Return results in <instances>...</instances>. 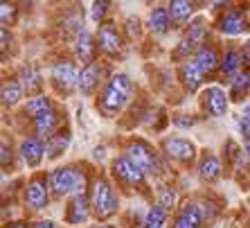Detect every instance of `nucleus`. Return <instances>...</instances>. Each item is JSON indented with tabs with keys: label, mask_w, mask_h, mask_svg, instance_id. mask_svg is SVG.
I'll use <instances>...</instances> for the list:
<instances>
[{
	"label": "nucleus",
	"mask_w": 250,
	"mask_h": 228,
	"mask_svg": "<svg viewBox=\"0 0 250 228\" xmlns=\"http://www.w3.org/2000/svg\"><path fill=\"white\" fill-rule=\"evenodd\" d=\"M47 109H52V102L47 100V97H32L27 102V106H25V113L36 117V115H41V113H45Z\"/></svg>",
	"instance_id": "28"
},
{
	"label": "nucleus",
	"mask_w": 250,
	"mask_h": 228,
	"mask_svg": "<svg viewBox=\"0 0 250 228\" xmlns=\"http://www.w3.org/2000/svg\"><path fill=\"white\" fill-rule=\"evenodd\" d=\"M23 97V88L16 79H9V82L2 86V104L5 106H14L18 100Z\"/></svg>",
	"instance_id": "27"
},
{
	"label": "nucleus",
	"mask_w": 250,
	"mask_h": 228,
	"mask_svg": "<svg viewBox=\"0 0 250 228\" xmlns=\"http://www.w3.org/2000/svg\"><path fill=\"white\" fill-rule=\"evenodd\" d=\"M9 160H12V154H9V149H7V142H2V165L7 167Z\"/></svg>",
	"instance_id": "35"
},
{
	"label": "nucleus",
	"mask_w": 250,
	"mask_h": 228,
	"mask_svg": "<svg viewBox=\"0 0 250 228\" xmlns=\"http://www.w3.org/2000/svg\"><path fill=\"white\" fill-rule=\"evenodd\" d=\"M57 127H59V113L54 109H47L45 113L34 117V131L39 134V138H52L57 134Z\"/></svg>",
	"instance_id": "12"
},
{
	"label": "nucleus",
	"mask_w": 250,
	"mask_h": 228,
	"mask_svg": "<svg viewBox=\"0 0 250 228\" xmlns=\"http://www.w3.org/2000/svg\"><path fill=\"white\" fill-rule=\"evenodd\" d=\"M126 156L131 158V163L138 167L142 174H158V170H160V165H158V158L156 154H153V149L146 142L142 140H135L131 142V145L126 147Z\"/></svg>",
	"instance_id": "4"
},
{
	"label": "nucleus",
	"mask_w": 250,
	"mask_h": 228,
	"mask_svg": "<svg viewBox=\"0 0 250 228\" xmlns=\"http://www.w3.org/2000/svg\"><path fill=\"white\" fill-rule=\"evenodd\" d=\"M203 109L209 113V115H214V117L223 115V113L228 111V97H226V93H223L219 86L208 88V91L203 93Z\"/></svg>",
	"instance_id": "10"
},
{
	"label": "nucleus",
	"mask_w": 250,
	"mask_h": 228,
	"mask_svg": "<svg viewBox=\"0 0 250 228\" xmlns=\"http://www.w3.org/2000/svg\"><path fill=\"white\" fill-rule=\"evenodd\" d=\"M167 9H169L171 21H178V23H183V21H187V18L192 16V2H185V0H174V2H169Z\"/></svg>",
	"instance_id": "25"
},
{
	"label": "nucleus",
	"mask_w": 250,
	"mask_h": 228,
	"mask_svg": "<svg viewBox=\"0 0 250 228\" xmlns=\"http://www.w3.org/2000/svg\"><path fill=\"white\" fill-rule=\"evenodd\" d=\"M163 224H165V208H160V205H153L151 210L146 212L145 228H163Z\"/></svg>",
	"instance_id": "29"
},
{
	"label": "nucleus",
	"mask_w": 250,
	"mask_h": 228,
	"mask_svg": "<svg viewBox=\"0 0 250 228\" xmlns=\"http://www.w3.org/2000/svg\"><path fill=\"white\" fill-rule=\"evenodd\" d=\"M99 77H102V66L99 64H90L86 66L79 75V91L83 95H90L95 91V86L99 84Z\"/></svg>",
	"instance_id": "17"
},
{
	"label": "nucleus",
	"mask_w": 250,
	"mask_h": 228,
	"mask_svg": "<svg viewBox=\"0 0 250 228\" xmlns=\"http://www.w3.org/2000/svg\"><path fill=\"white\" fill-rule=\"evenodd\" d=\"M97 41H99V50L106 54H117L122 47V36L117 32V27L113 23H104L97 32Z\"/></svg>",
	"instance_id": "8"
},
{
	"label": "nucleus",
	"mask_w": 250,
	"mask_h": 228,
	"mask_svg": "<svg viewBox=\"0 0 250 228\" xmlns=\"http://www.w3.org/2000/svg\"><path fill=\"white\" fill-rule=\"evenodd\" d=\"M241 115H244L246 120H250V102H248V104L244 106V111H241Z\"/></svg>",
	"instance_id": "38"
},
{
	"label": "nucleus",
	"mask_w": 250,
	"mask_h": 228,
	"mask_svg": "<svg viewBox=\"0 0 250 228\" xmlns=\"http://www.w3.org/2000/svg\"><path fill=\"white\" fill-rule=\"evenodd\" d=\"M106 9H108V2H93V5H90V18L97 23L99 18L106 14Z\"/></svg>",
	"instance_id": "32"
},
{
	"label": "nucleus",
	"mask_w": 250,
	"mask_h": 228,
	"mask_svg": "<svg viewBox=\"0 0 250 228\" xmlns=\"http://www.w3.org/2000/svg\"><path fill=\"white\" fill-rule=\"evenodd\" d=\"M70 145V134H68V129H61V131H57V134L52 136V138H50V140H47V156L50 158H57L59 154L63 152L65 147Z\"/></svg>",
	"instance_id": "23"
},
{
	"label": "nucleus",
	"mask_w": 250,
	"mask_h": 228,
	"mask_svg": "<svg viewBox=\"0 0 250 228\" xmlns=\"http://www.w3.org/2000/svg\"><path fill=\"white\" fill-rule=\"evenodd\" d=\"M244 27H246V21H244V16H241L239 12H228L226 16L219 21V29H221L223 34H228V36L241 34Z\"/></svg>",
	"instance_id": "20"
},
{
	"label": "nucleus",
	"mask_w": 250,
	"mask_h": 228,
	"mask_svg": "<svg viewBox=\"0 0 250 228\" xmlns=\"http://www.w3.org/2000/svg\"><path fill=\"white\" fill-rule=\"evenodd\" d=\"M88 217H90V204H88L86 194H75L68 205V215H65L68 224H83L88 222Z\"/></svg>",
	"instance_id": "14"
},
{
	"label": "nucleus",
	"mask_w": 250,
	"mask_h": 228,
	"mask_svg": "<svg viewBox=\"0 0 250 228\" xmlns=\"http://www.w3.org/2000/svg\"><path fill=\"white\" fill-rule=\"evenodd\" d=\"M52 82L57 86L59 93H72L75 88H79V72H77L72 61H57L52 66Z\"/></svg>",
	"instance_id": "5"
},
{
	"label": "nucleus",
	"mask_w": 250,
	"mask_h": 228,
	"mask_svg": "<svg viewBox=\"0 0 250 228\" xmlns=\"http://www.w3.org/2000/svg\"><path fill=\"white\" fill-rule=\"evenodd\" d=\"M244 59H246V64H250V41L244 46Z\"/></svg>",
	"instance_id": "36"
},
{
	"label": "nucleus",
	"mask_w": 250,
	"mask_h": 228,
	"mask_svg": "<svg viewBox=\"0 0 250 228\" xmlns=\"http://www.w3.org/2000/svg\"><path fill=\"white\" fill-rule=\"evenodd\" d=\"M176 204V192L174 190H171V187H165L163 192H160V208H165V210H169V208H171V205Z\"/></svg>",
	"instance_id": "31"
},
{
	"label": "nucleus",
	"mask_w": 250,
	"mask_h": 228,
	"mask_svg": "<svg viewBox=\"0 0 250 228\" xmlns=\"http://www.w3.org/2000/svg\"><path fill=\"white\" fill-rule=\"evenodd\" d=\"M95 228H113V226H95Z\"/></svg>",
	"instance_id": "41"
},
{
	"label": "nucleus",
	"mask_w": 250,
	"mask_h": 228,
	"mask_svg": "<svg viewBox=\"0 0 250 228\" xmlns=\"http://www.w3.org/2000/svg\"><path fill=\"white\" fill-rule=\"evenodd\" d=\"M9 228H29V226H27V224H23V222H21V224H12V226H9Z\"/></svg>",
	"instance_id": "39"
},
{
	"label": "nucleus",
	"mask_w": 250,
	"mask_h": 228,
	"mask_svg": "<svg viewBox=\"0 0 250 228\" xmlns=\"http://www.w3.org/2000/svg\"><path fill=\"white\" fill-rule=\"evenodd\" d=\"M241 54L237 52V50H228L226 54H223V61H221V70H223V75H228V77H237L239 75V66H241Z\"/></svg>",
	"instance_id": "26"
},
{
	"label": "nucleus",
	"mask_w": 250,
	"mask_h": 228,
	"mask_svg": "<svg viewBox=\"0 0 250 228\" xmlns=\"http://www.w3.org/2000/svg\"><path fill=\"white\" fill-rule=\"evenodd\" d=\"M47 181H50V187H52V192L57 197H65L70 192L83 194L86 176H83V172L75 170V167H57Z\"/></svg>",
	"instance_id": "2"
},
{
	"label": "nucleus",
	"mask_w": 250,
	"mask_h": 228,
	"mask_svg": "<svg viewBox=\"0 0 250 228\" xmlns=\"http://www.w3.org/2000/svg\"><path fill=\"white\" fill-rule=\"evenodd\" d=\"M113 176L124 185H140L142 179H145V174L131 163L128 156H120L113 160Z\"/></svg>",
	"instance_id": "6"
},
{
	"label": "nucleus",
	"mask_w": 250,
	"mask_h": 228,
	"mask_svg": "<svg viewBox=\"0 0 250 228\" xmlns=\"http://www.w3.org/2000/svg\"><path fill=\"white\" fill-rule=\"evenodd\" d=\"M178 77H181L183 86H185L189 93H194V91L201 86V82H203V70L198 68L196 61H187V64H183L181 68H178Z\"/></svg>",
	"instance_id": "15"
},
{
	"label": "nucleus",
	"mask_w": 250,
	"mask_h": 228,
	"mask_svg": "<svg viewBox=\"0 0 250 228\" xmlns=\"http://www.w3.org/2000/svg\"><path fill=\"white\" fill-rule=\"evenodd\" d=\"M34 228H57V226H54L52 222H39Z\"/></svg>",
	"instance_id": "37"
},
{
	"label": "nucleus",
	"mask_w": 250,
	"mask_h": 228,
	"mask_svg": "<svg viewBox=\"0 0 250 228\" xmlns=\"http://www.w3.org/2000/svg\"><path fill=\"white\" fill-rule=\"evenodd\" d=\"M246 152H248V156H250V140L246 142Z\"/></svg>",
	"instance_id": "40"
},
{
	"label": "nucleus",
	"mask_w": 250,
	"mask_h": 228,
	"mask_svg": "<svg viewBox=\"0 0 250 228\" xmlns=\"http://www.w3.org/2000/svg\"><path fill=\"white\" fill-rule=\"evenodd\" d=\"M90 205L95 208V215H97L99 219H108L111 215H115V210H117V197H115V192H113V187L108 185V181L99 179V181L95 183V187H93V201H90Z\"/></svg>",
	"instance_id": "3"
},
{
	"label": "nucleus",
	"mask_w": 250,
	"mask_h": 228,
	"mask_svg": "<svg viewBox=\"0 0 250 228\" xmlns=\"http://www.w3.org/2000/svg\"><path fill=\"white\" fill-rule=\"evenodd\" d=\"M163 149L167 156L176 158V160H189L194 156V145L185 138H167L163 142Z\"/></svg>",
	"instance_id": "13"
},
{
	"label": "nucleus",
	"mask_w": 250,
	"mask_h": 228,
	"mask_svg": "<svg viewBox=\"0 0 250 228\" xmlns=\"http://www.w3.org/2000/svg\"><path fill=\"white\" fill-rule=\"evenodd\" d=\"M25 199L27 204L34 208V210H41L47 204V187H45V179L43 176H34L27 185V192H25Z\"/></svg>",
	"instance_id": "11"
},
{
	"label": "nucleus",
	"mask_w": 250,
	"mask_h": 228,
	"mask_svg": "<svg viewBox=\"0 0 250 228\" xmlns=\"http://www.w3.org/2000/svg\"><path fill=\"white\" fill-rule=\"evenodd\" d=\"M171 228H203V208L198 204H185L178 210Z\"/></svg>",
	"instance_id": "7"
},
{
	"label": "nucleus",
	"mask_w": 250,
	"mask_h": 228,
	"mask_svg": "<svg viewBox=\"0 0 250 228\" xmlns=\"http://www.w3.org/2000/svg\"><path fill=\"white\" fill-rule=\"evenodd\" d=\"M198 64V68L203 70V75L208 72V75H212V72L216 70V66H219V57H216V52L212 50V47H201L196 52V59H194Z\"/></svg>",
	"instance_id": "22"
},
{
	"label": "nucleus",
	"mask_w": 250,
	"mask_h": 228,
	"mask_svg": "<svg viewBox=\"0 0 250 228\" xmlns=\"http://www.w3.org/2000/svg\"><path fill=\"white\" fill-rule=\"evenodd\" d=\"M205 41V23L198 18L189 25L185 39L181 41V47H178V54H189V52H198L201 50V43Z\"/></svg>",
	"instance_id": "9"
},
{
	"label": "nucleus",
	"mask_w": 250,
	"mask_h": 228,
	"mask_svg": "<svg viewBox=\"0 0 250 228\" xmlns=\"http://www.w3.org/2000/svg\"><path fill=\"white\" fill-rule=\"evenodd\" d=\"M43 152H45V149H43L41 140H36V138H25V140L21 142V154H23L25 163H27L29 167H36V165L41 163Z\"/></svg>",
	"instance_id": "18"
},
{
	"label": "nucleus",
	"mask_w": 250,
	"mask_h": 228,
	"mask_svg": "<svg viewBox=\"0 0 250 228\" xmlns=\"http://www.w3.org/2000/svg\"><path fill=\"white\" fill-rule=\"evenodd\" d=\"M237 122H239V129H241V131H244V134L250 138V120H246L244 115H239V117H237Z\"/></svg>",
	"instance_id": "34"
},
{
	"label": "nucleus",
	"mask_w": 250,
	"mask_h": 228,
	"mask_svg": "<svg viewBox=\"0 0 250 228\" xmlns=\"http://www.w3.org/2000/svg\"><path fill=\"white\" fill-rule=\"evenodd\" d=\"M25 84H27V93H36L39 88H41V77H39V72L34 70V68H27L25 70Z\"/></svg>",
	"instance_id": "30"
},
{
	"label": "nucleus",
	"mask_w": 250,
	"mask_h": 228,
	"mask_svg": "<svg viewBox=\"0 0 250 228\" xmlns=\"http://www.w3.org/2000/svg\"><path fill=\"white\" fill-rule=\"evenodd\" d=\"M198 176H201L203 181H216V179L221 176V165H219V160H216L214 156L205 154V156L201 158V165H198Z\"/></svg>",
	"instance_id": "21"
},
{
	"label": "nucleus",
	"mask_w": 250,
	"mask_h": 228,
	"mask_svg": "<svg viewBox=\"0 0 250 228\" xmlns=\"http://www.w3.org/2000/svg\"><path fill=\"white\" fill-rule=\"evenodd\" d=\"M171 27V16H169L167 7H156L149 16V29L153 34H165L167 29Z\"/></svg>",
	"instance_id": "19"
},
{
	"label": "nucleus",
	"mask_w": 250,
	"mask_h": 228,
	"mask_svg": "<svg viewBox=\"0 0 250 228\" xmlns=\"http://www.w3.org/2000/svg\"><path fill=\"white\" fill-rule=\"evenodd\" d=\"M248 91H250V75L248 72H239L237 77L230 79V95H232V100H241Z\"/></svg>",
	"instance_id": "24"
},
{
	"label": "nucleus",
	"mask_w": 250,
	"mask_h": 228,
	"mask_svg": "<svg viewBox=\"0 0 250 228\" xmlns=\"http://www.w3.org/2000/svg\"><path fill=\"white\" fill-rule=\"evenodd\" d=\"M128 95H131V82L126 75H113L104 91L99 93L97 109L104 113L106 117H113L115 113L122 111V106L126 104Z\"/></svg>",
	"instance_id": "1"
},
{
	"label": "nucleus",
	"mask_w": 250,
	"mask_h": 228,
	"mask_svg": "<svg viewBox=\"0 0 250 228\" xmlns=\"http://www.w3.org/2000/svg\"><path fill=\"white\" fill-rule=\"evenodd\" d=\"M0 12H2V25H7V21L12 23V18H14V5H9V2H2V5H0Z\"/></svg>",
	"instance_id": "33"
},
{
	"label": "nucleus",
	"mask_w": 250,
	"mask_h": 228,
	"mask_svg": "<svg viewBox=\"0 0 250 228\" xmlns=\"http://www.w3.org/2000/svg\"><path fill=\"white\" fill-rule=\"evenodd\" d=\"M95 52H97V43L93 41V36L88 34V32H82V34L77 36V43H75V57L79 61H83L86 66L95 64Z\"/></svg>",
	"instance_id": "16"
}]
</instances>
